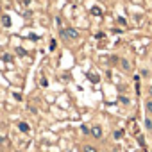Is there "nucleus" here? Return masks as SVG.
Instances as JSON below:
<instances>
[{"label":"nucleus","instance_id":"obj_6","mask_svg":"<svg viewBox=\"0 0 152 152\" xmlns=\"http://www.w3.org/2000/svg\"><path fill=\"white\" fill-rule=\"evenodd\" d=\"M88 77H90V81H91L93 84H97V83L100 81V77H99V75H97V73H90V75H88Z\"/></svg>","mask_w":152,"mask_h":152},{"label":"nucleus","instance_id":"obj_4","mask_svg":"<svg viewBox=\"0 0 152 152\" xmlns=\"http://www.w3.org/2000/svg\"><path fill=\"white\" fill-rule=\"evenodd\" d=\"M120 64H122V68H124L125 72H129V70H131V63H129L127 59H120Z\"/></svg>","mask_w":152,"mask_h":152},{"label":"nucleus","instance_id":"obj_11","mask_svg":"<svg viewBox=\"0 0 152 152\" xmlns=\"http://www.w3.org/2000/svg\"><path fill=\"white\" fill-rule=\"evenodd\" d=\"M145 127H147L148 131H152V120H150V118H147V120H145Z\"/></svg>","mask_w":152,"mask_h":152},{"label":"nucleus","instance_id":"obj_3","mask_svg":"<svg viewBox=\"0 0 152 152\" xmlns=\"http://www.w3.org/2000/svg\"><path fill=\"white\" fill-rule=\"evenodd\" d=\"M18 129H20L22 132H29V131H31V127H29L27 122H20V124H18Z\"/></svg>","mask_w":152,"mask_h":152},{"label":"nucleus","instance_id":"obj_18","mask_svg":"<svg viewBox=\"0 0 152 152\" xmlns=\"http://www.w3.org/2000/svg\"><path fill=\"white\" fill-rule=\"evenodd\" d=\"M120 102H122L124 106H127V104H129V99H127V97H122V99H120Z\"/></svg>","mask_w":152,"mask_h":152},{"label":"nucleus","instance_id":"obj_8","mask_svg":"<svg viewBox=\"0 0 152 152\" xmlns=\"http://www.w3.org/2000/svg\"><path fill=\"white\" fill-rule=\"evenodd\" d=\"M84 152H99V150H97V147H93V145H84Z\"/></svg>","mask_w":152,"mask_h":152},{"label":"nucleus","instance_id":"obj_14","mask_svg":"<svg viewBox=\"0 0 152 152\" xmlns=\"http://www.w3.org/2000/svg\"><path fill=\"white\" fill-rule=\"evenodd\" d=\"M4 61H6V63H11V61H13V56H11V54H6V56H4Z\"/></svg>","mask_w":152,"mask_h":152},{"label":"nucleus","instance_id":"obj_1","mask_svg":"<svg viewBox=\"0 0 152 152\" xmlns=\"http://www.w3.org/2000/svg\"><path fill=\"white\" fill-rule=\"evenodd\" d=\"M61 38L66 39V41H75V39H79V31L73 29V27L61 29Z\"/></svg>","mask_w":152,"mask_h":152},{"label":"nucleus","instance_id":"obj_17","mask_svg":"<svg viewBox=\"0 0 152 152\" xmlns=\"http://www.w3.org/2000/svg\"><path fill=\"white\" fill-rule=\"evenodd\" d=\"M16 54H18V56H25L27 52H25V48H16Z\"/></svg>","mask_w":152,"mask_h":152},{"label":"nucleus","instance_id":"obj_15","mask_svg":"<svg viewBox=\"0 0 152 152\" xmlns=\"http://www.w3.org/2000/svg\"><path fill=\"white\" fill-rule=\"evenodd\" d=\"M83 132H84V134H91V129H90L88 125H83Z\"/></svg>","mask_w":152,"mask_h":152},{"label":"nucleus","instance_id":"obj_12","mask_svg":"<svg viewBox=\"0 0 152 152\" xmlns=\"http://www.w3.org/2000/svg\"><path fill=\"white\" fill-rule=\"evenodd\" d=\"M116 22H118V25H122V27H125V25H127V20H125V18H118Z\"/></svg>","mask_w":152,"mask_h":152},{"label":"nucleus","instance_id":"obj_22","mask_svg":"<svg viewBox=\"0 0 152 152\" xmlns=\"http://www.w3.org/2000/svg\"><path fill=\"white\" fill-rule=\"evenodd\" d=\"M150 134H152V131H150Z\"/></svg>","mask_w":152,"mask_h":152},{"label":"nucleus","instance_id":"obj_9","mask_svg":"<svg viewBox=\"0 0 152 152\" xmlns=\"http://www.w3.org/2000/svg\"><path fill=\"white\" fill-rule=\"evenodd\" d=\"M48 48H50V52H54V50L57 48V43H56V39H50V47H48Z\"/></svg>","mask_w":152,"mask_h":152},{"label":"nucleus","instance_id":"obj_13","mask_svg":"<svg viewBox=\"0 0 152 152\" xmlns=\"http://www.w3.org/2000/svg\"><path fill=\"white\" fill-rule=\"evenodd\" d=\"M145 107H147V111H148V113L152 115V100H148V102L145 104Z\"/></svg>","mask_w":152,"mask_h":152},{"label":"nucleus","instance_id":"obj_16","mask_svg":"<svg viewBox=\"0 0 152 152\" xmlns=\"http://www.w3.org/2000/svg\"><path fill=\"white\" fill-rule=\"evenodd\" d=\"M138 143H140L141 147H145V140H143V136H141V134H138Z\"/></svg>","mask_w":152,"mask_h":152},{"label":"nucleus","instance_id":"obj_19","mask_svg":"<svg viewBox=\"0 0 152 152\" xmlns=\"http://www.w3.org/2000/svg\"><path fill=\"white\" fill-rule=\"evenodd\" d=\"M141 75H143V77H147V75H148V70H147V68H143V70H141Z\"/></svg>","mask_w":152,"mask_h":152},{"label":"nucleus","instance_id":"obj_10","mask_svg":"<svg viewBox=\"0 0 152 152\" xmlns=\"http://www.w3.org/2000/svg\"><path fill=\"white\" fill-rule=\"evenodd\" d=\"M122 136H124V131H120V129H118V131H115V140H120Z\"/></svg>","mask_w":152,"mask_h":152},{"label":"nucleus","instance_id":"obj_2","mask_svg":"<svg viewBox=\"0 0 152 152\" xmlns=\"http://www.w3.org/2000/svg\"><path fill=\"white\" fill-rule=\"evenodd\" d=\"M91 136L97 138V140H100V138H102V127H100V125H93V127H91Z\"/></svg>","mask_w":152,"mask_h":152},{"label":"nucleus","instance_id":"obj_7","mask_svg":"<svg viewBox=\"0 0 152 152\" xmlns=\"http://www.w3.org/2000/svg\"><path fill=\"white\" fill-rule=\"evenodd\" d=\"M91 15H93V16H100V15H102L100 7H97V6H95V7H91Z\"/></svg>","mask_w":152,"mask_h":152},{"label":"nucleus","instance_id":"obj_20","mask_svg":"<svg viewBox=\"0 0 152 152\" xmlns=\"http://www.w3.org/2000/svg\"><path fill=\"white\" fill-rule=\"evenodd\" d=\"M148 95H150V97H152V86H150V90H148Z\"/></svg>","mask_w":152,"mask_h":152},{"label":"nucleus","instance_id":"obj_21","mask_svg":"<svg viewBox=\"0 0 152 152\" xmlns=\"http://www.w3.org/2000/svg\"><path fill=\"white\" fill-rule=\"evenodd\" d=\"M134 152H140V150H134Z\"/></svg>","mask_w":152,"mask_h":152},{"label":"nucleus","instance_id":"obj_5","mask_svg":"<svg viewBox=\"0 0 152 152\" xmlns=\"http://www.w3.org/2000/svg\"><path fill=\"white\" fill-rule=\"evenodd\" d=\"M0 22H2L4 27H11V18L9 16H2V20H0Z\"/></svg>","mask_w":152,"mask_h":152}]
</instances>
